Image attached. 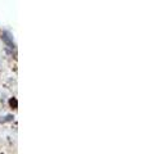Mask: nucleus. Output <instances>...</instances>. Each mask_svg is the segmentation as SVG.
I'll return each instance as SVG.
<instances>
[{
	"label": "nucleus",
	"instance_id": "nucleus-1",
	"mask_svg": "<svg viewBox=\"0 0 146 154\" xmlns=\"http://www.w3.org/2000/svg\"><path fill=\"white\" fill-rule=\"evenodd\" d=\"M3 40H4L5 43L9 45V48H14V43H13V38H12V36H10L9 32L5 31L4 34H3Z\"/></svg>",
	"mask_w": 146,
	"mask_h": 154
},
{
	"label": "nucleus",
	"instance_id": "nucleus-2",
	"mask_svg": "<svg viewBox=\"0 0 146 154\" xmlns=\"http://www.w3.org/2000/svg\"><path fill=\"white\" fill-rule=\"evenodd\" d=\"M9 104L13 107V108H17V105H18V103H17V99H15V98L10 99V100H9Z\"/></svg>",
	"mask_w": 146,
	"mask_h": 154
},
{
	"label": "nucleus",
	"instance_id": "nucleus-3",
	"mask_svg": "<svg viewBox=\"0 0 146 154\" xmlns=\"http://www.w3.org/2000/svg\"><path fill=\"white\" fill-rule=\"evenodd\" d=\"M3 118V117H1ZM13 120V116H7V117H4L3 120H0V122H9V121H12Z\"/></svg>",
	"mask_w": 146,
	"mask_h": 154
}]
</instances>
